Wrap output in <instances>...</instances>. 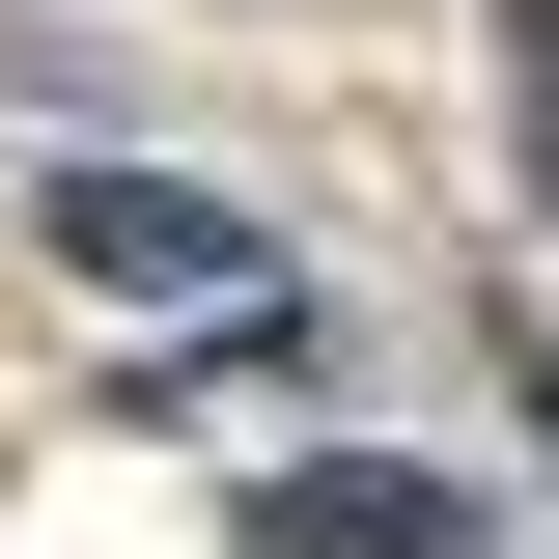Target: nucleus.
Masks as SVG:
<instances>
[{
  "mask_svg": "<svg viewBox=\"0 0 559 559\" xmlns=\"http://www.w3.org/2000/svg\"><path fill=\"white\" fill-rule=\"evenodd\" d=\"M252 559H503L448 476H392V448H308V476H252Z\"/></svg>",
  "mask_w": 559,
  "mask_h": 559,
  "instance_id": "nucleus-2",
  "label": "nucleus"
},
{
  "mask_svg": "<svg viewBox=\"0 0 559 559\" xmlns=\"http://www.w3.org/2000/svg\"><path fill=\"white\" fill-rule=\"evenodd\" d=\"M57 280H112V308H280V224L252 197H197V168H57Z\"/></svg>",
  "mask_w": 559,
  "mask_h": 559,
  "instance_id": "nucleus-1",
  "label": "nucleus"
},
{
  "mask_svg": "<svg viewBox=\"0 0 559 559\" xmlns=\"http://www.w3.org/2000/svg\"><path fill=\"white\" fill-rule=\"evenodd\" d=\"M503 336H532V419H559V280H532V308H503Z\"/></svg>",
  "mask_w": 559,
  "mask_h": 559,
  "instance_id": "nucleus-3",
  "label": "nucleus"
}]
</instances>
